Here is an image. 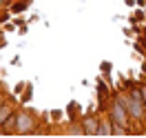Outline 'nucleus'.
I'll return each instance as SVG.
<instances>
[{"label": "nucleus", "mask_w": 146, "mask_h": 138, "mask_svg": "<svg viewBox=\"0 0 146 138\" xmlns=\"http://www.w3.org/2000/svg\"><path fill=\"white\" fill-rule=\"evenodd\" d=\"M111 69H113V65H111L109 60H102V63H100V71H102L104 76H106V74H111Z\"/></svg>", "instance_id": "9"}, {"label": "nucleus", "mask_w": 146, "mask_h": 138, "mask_svg": "<svg viewBox=\"0 0 146 138\" xmlns=\"http://www.w3.org/2000/svg\"><path fill=\"white\" fill-rule=\"evenodd\" d=\"M16 27H18V25H16V22H5V25H2V31H16Z\"/></svg>", "instance_id": "10"}, {"label": "nucleus", "mask_w": 146, "mask_h": 138, "mask_svg": "<svg viewBox=\"0 0 146 138\" xmlns=\"http://www.w3.org/2000/svg\"><path fill=\"white\" fill-rule=\"evenodd\" d=\"M139 92H142V102L146 107V83H139Z\"/></svg>", "instance_id": "11"}, {"label": "nucleus", "mask_w": 146, "mask_h": 138, "mask_svg": "<svg viewBox=\"0 0 146 138\" xmlns=\"http://www.w3.org/2000/svg\"><path fill=\"white\" fill-rule=\"evenodd\" d=\"M11 2H16V0H7V7H9V5H11Z\"/></svg>", "instance_id": "19"}, {"label": "nucleus", "mask_w": 146, "mask_h": 138, "mask_svg": "<svg viewBox=\"0 0 146 138\" xmlns=\"http://www.w3.org/2000/svg\"><path fill=\"white\" fill-rule=\"evenodd\" d=\"M139 36H144V38H146V25L142 27V34H139Z\"/></svg>", "instance_id": "18"}, {"label": "nucleus", "mask_w": 146, "mask_h": 138, "mask_svg": "<svg viewBox=\"0 0 146 138\" xmlns=\"http://www.w3.org/2000/svg\"><path fill=\"white\" fill-rule=\"evenodd\" d=\"M25 87H27V83H18V85H16V89H13V94H16V96L22 94V92H25Z\"/></svg>", "instance_id": "13"}, {"label": "nucleus", "mask_w": 146, "mask_h": 138, "mask_svg": "<svg viewBox=\"0 0 146 138\" xmlns=\"http://www.w3.org/2000/svg\"><path fill=\"white\" fill-rule=\"evenodd\" d=\"M38 116L27 107H18L16 111V134L18 136H27V134H36L38 129Z\"/></svg>", "instance_id": "1"}, {"label": "nucleus", "mask_w": 146, "mask_h": 138, "mask_svg": "<svg viewBox=\"0 0 146 138\" xmlns=\"http://www.w3.org/2000/svg\"><path fill=\"white\" fill-rule=\"evenodd\" d=\"M66 111H69V123H71V120H80L78 118V102L75 100H71V105H69Z\"/></svg>", "instance_id": "7"}, {"label": "nucleus", "mask_w": 146, "mask_h": 138, "mask_svg": "<svg viewBox=\"0 0 146 138\" xmlns=\"http://www.w3.org/2000/svg\"><path fill=\"white\" fill-rule=\"evenodd\" d=\"M33 98V85L27 83V87H25V92L20 94V98H18V105L20 107H27V102Z\"/></svg>", "instance_id": "5"}, {"label": "nucleus", "mask_w": 146, "mask_h": 138, "mask_svg": "<svg viewBox=\"0 0 146 138\" xmlns=\"http://www.w3.org/2000/svg\"><path fill=\"white\" fill-rule=\"evenodd\" d=\"M84 136H100V114H86L80 118Z\"/></svg>", "instance_id": "2"}, {"label": "nucleus", "mask_w": 146, "mask_h": 138, "mask_svg": "<svg viewBox=\"0 0 146 138\" xmlns=\"http://www.w3.org/2000/svg\"><path fill=\"white\" fill-rule=\"evenodd\" d=\"M124 5H126V7H135L137 0H124Z\"/></svg>", "instance_id": "17"}, {"label": "nucleus", "mask_w": 146, "mask_h": 138, "mask_svg": "<svg viewBox=\"0 0 146 138\" xmlns=\"http://www.w3.org/2000/svg\"><path fill=\"white\" fill-rule=\"evenodd\" d=\"M18 107H20V105H16V102H11V100H7L2 107H0V127L7 123V118H9V116H11L16 109H18Z\"/></svg>", "instance_id": "4"}, {"label": "nucleus", "mask_w": 146, "mask_h": 138, "mask_svg": "<svg viewBox=\"0 0 146 138\" xmlns=\"http://www.w3.org/2000/svg\"><path fill=\"white\" fill-rule=\"evenodd\" d=\"M27 9H29V2H27V0H16V2H11V5H9L11 13H25Z\"/></svg>", "instance_id": "6"}, {"label": "nucleus", "mask_w": 146, "mask_h": 138, "mask_svg": "<svg viewBox=\"0 0 146 138\" xmlns=\"http://www.w3.org/2000/svg\"><path fill=\"white\" fill-rule=\"evenodd\" d=\"M124 36H126V38L133 36V27H126V29H124Z\"/></svg>", "instance_id": "16"}, {"label": "nucleus", "mask_w": 146, "mask_h": 138, "mask_svg": "<svg viewBox=\"0 0 146 138\" xmlns=\"http://www.w3.org/2000/svg\"><path fill=\"white\" fill-rule=\"evenodd\" d=\"M100 136H113V120L106 111L100 114Z\"/></svg>", "instance_id": "3"}, {"label": "nucleus", "mask_w": 146, "mask_h": 138, "mask_svg": "<svg viewBox=\"0 0 146 138\" xmlns=\"http://www.w3.org/2000/svg\"><path fill=\"white\" fill-rule=\"evenodd\" d=\"M27 2H29V5H31V2H33V0H27Z\"/></svg>", "instance_id": "20"}, {"label": "nucleus", "mask_w": 146, "mask_h": 138, "mask_svg": "<svg viewBox=\"0 0 146 138\" xmlns=\"http://www.w3.org/2000/svg\"><path fill=\"white\" fill-rule=\"evenodd\" d=\"M128 20H131V22H144V20H146V11L144 9H137Z\"/></svg>", "instance_id": "8"}, {"label": "nucleus", "mask_w": 146, "mask_h": 138, "mask_svg": "<svg viewBox=\"0 0 146 138\" xmlns=\"http://www.w3.org/2000/svg\"><path fill=\"white\" fill-rule=\"evenodd\" d=\"M13 22H16L18 27H22V25H27V22H25V18H20V16H18V18H16V20H13Z\"/></svg>", "instance_id": "15"}, {"label": "nucleus", "mask_w": 146, "mask_h": 138, "mask_svg": "<svg viewBox=\"0 0 146 138\" xmlns=\"http://www.w3.org/2000/svg\"><path fill=\"white\" fill-rule=\"evenodd\" d=\"M49 116H51V118H53L55 123H58V120L62 118V111H60V109H53V111H51V114H49Z\"/></svg>", "instance_id": "12"}, {"label": "nucleus", "mask_w": 146, "mask_h": 138, "mask_svg": "<svg viewBox=\"0 0 146 138\" xmlns=\"http://www.w3.org/2000/svg\"><path fill=\"white\" fill-rule=\"evenodd\" d=\"M7 100H9V96H7V94H5L2 89H0V107H2V105H5Z\"/></svg>", "instance_id": "14"}]
</instances>
